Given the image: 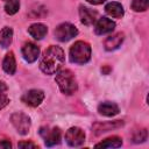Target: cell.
I'll use <instances>...</instances> for the list:
<instances>
[{"mask_svg": "<svg viewBox=\"0 0 149 149\" xmlns=\"http://www.w3.org/2000/svg\"><path fill=\"white\" fill-rule=\"evenodd\" d=\"M65 62V55L61 47L58 45H50L47 48L41 56L40 59V70L48 74H56Z\"/></svg>", "mask_w": 149, "mask_h": 149, "instance_id": "obj_1", "label": "cell"}, {"mask_svg": "<svg viewBox=\"0 0 149 149\" xmlns=\"http://www.w3.org/2000/svg\"><path fill=\"white\" fill-rule=\"evenodd\" d=\"M55 81L58 85L62 93L66 95H72L78 90L77 79L73 74V72L69 69H61L55 77Z\"/></svg>", "mask_w": 149, "mask_h": 149, "instance_id": "obj_2", "label": "cell"}, {"mask_svg": "<svg viewBox=\"0 0 149 149\" xmlns=\"http://www.w3.org/2000/svg\"><path fill=\"white\" fill-rule=\"evenodd\" d=\"M91 54H92L91 45L87 42L77 41L71 45V48L69 50V58H70L71 63L83 65V64H86L87 62H90Z\"/></svg>", "mask_w": 149, "mask_h": 149, "instance_id": "obj_3", "label": "cell"}, {"mask_svg": "<svg viewBox=\"0 0 149 149\" xmlns=\"http://www.w3.org/2000/svg\"><path fill=\"white\" fill-rule=\"evenodd\" d=\"M54 35L59 42H68L78 35V29L70 22H63L55 28Z\"/></svg>", "mask_w": 149, "mask_h": 149, "instance_id": "obj_4", "label": "cell"}, {"mask_svg": "<svg viewBox=\"0 0 149 149\" xmlns=\"http://www.w3.org/2000/svg\"><path fill=\"white\" fill-rule=\"evenodd\" d=\"M10 122L14 126V128L16 129V132L20 135H27L30 130V126H31V121L30 118L22 113V112H15L10 115Z\"/></svg>", "mask_w": 149, "mask_h": 149, "instance_id": "obj_5", "label": "cell"}, {"mask_svg": "<svg viewBox=\"0 0 149 149\" xmlns=\"http://www.w3.org/2000/svg\"><path fill=\"white\" fill-rule=\"evenodd\" d=\"M40 135L43 137L44 143L47 147H54L56 144L61 143L62 139V132L58 127L49 128V127H41Z\"/></svg>", "mask_w": 149, "mask_h": 149, "instance_id": "obj_6", "label": "cell"}, {"mask_svg": "<svg viewBox=\"0 0 149 149\" xmlns=\"http://www.w3.org/2000/svg\"><path fill=\"white\" fill-rule=\"evenodd\" d=\"M44 97H45V94L42 90L31 88L22 94L21 101L29 107H37L42 104V101L44 100Z\"/></svg>", "mask_w": 149, "mask_h": 149, "instance_id": "obj_7", "label": "cell"}, {"mask_svg": "<svg viewBox=\"0 0 149 149\" xmlns=\"http://www.w3.org/2000/svg\"><path fill=\"white\" fill-rule=\"evenodd\" d=\"M65 142L70 147H79L85 141V133L79 127H71L65 133Z\"/></svg>", "mask_w": 149, "mask_h": 149, "instance_id": "obj_8", "label": "cell"}, {"mask_svg": "<svg viewBox=\"0 0 149 149\" xmlns=\"http://www.w3.org/2000/svg\"><path fill=\"white\" fill-rule=\"evenodd\" d=\"M125 125L123 120H113V121H102V122H95L92 126V133L94 135H100L102 133L121 128Z\"/></svg>", "mask_w": 149, "mask_h": 149, "instance_id": "obj_9", "label": "cell"}, {"mask_svg": "<svg viewBox=\"0 0 149 149\" xmlns=\"http://www.w3.org/2000/svg\"><path fill=\"white\" fill-rule=\"evenodd\" d=\"M22 57L27 63H34L40 57V48L33 42H26L21 49Z\"/></svg>", "mask_w": 149, "mask_h": 149, "instance_id": "obj_10", "label": "cell"}, {"mask_svg": "<svg viewBox=\"0 0 149 149\" xmlns=\"http://www.w3.org/2000/svg\"><path fill=\"white\" fill-rule=\"evenodd\" d=\"M114 28H115V22L112 21L111 19L106 17V16H102V17H99L95 21L94 33L97 35H105V34H108V33L113 31Z\"/></svg>", "mask_w": 149, "mask_h": 149, "instance_id": "obj_11", "label": "cell"}, {"mask_svg": "<svg viewBox=\"0 0 149 149\" xmlns=\"http://www.w3.org/2000/svg\"><path fill=\"white\" fill-rule=\"evenodd\" d=\"M123 40H125L123 33H115L113 35H109L104 41V48L106 51H114L121 47Z\"/></svg>", "mask_w": 149, "mask_h": 149, "instance_id": "obj_12", "label": "cell"}, {"mask_svg": "<svg viewBox=\"0 0 149 149\" xmlns=\"http://www.w3.org/2000/svg\"><path fill=\"white\" fill-rule=\"evenodd\" d=\"M79 17L80 22L85 26H92L98 20V12L90 9L85 6H79Z\"/></svg>", "mask_w": 149, "mask_h": 149, "instance_id": "obj_13", "label": "cell"}, {"mask_svg": "<svg viewBox=\"0 0 149 149\" xmlns=\"http://www.w3.org/2000/svg\"><path fill=\"white\" fill-rule=\"evenodd\" d=\"M98 112H99V114H101L104 116L112 118V116H115V115L119 114L120 108L115 102L104 101V102H100L98 105Z\"/></svg>", "mask_w": 149, "mask_h": 149, "instance_id": "obj_14", "label": "cell"}, {"mask_svg": "<svg viewBox=\"0 0 149 149\" xmlns=\"http://www.w3.org/2000/svg\"><path fill=\"white\" fill-rule=\"evenodd\" d=\"M105 12L107 13V15H109L111 17H115V19H121L125 15L123 6L118 1L108 2L105 6Z\"/></svg>", "mask_w": 149, "mask_h": 149, "instance_id": "obj_15", "label": "cell"}, {"mask_svg": "<svg viewBox=\"0 0 149 149\" xmlns=\"http://www.w3.org/2000/svg\"><path fill=\"white\" fill-rule=\"evenodd\" d=\"M48 33V27L41 22H36L29 26L28 34L35 40H42Z\"/></svg>", "mask_w": 149, "mask_h": 149, "instance_id": "obj_16", "label": "cell"}, {"mask_svg": "<svg viewBox=\"0 0 149 149\" xmlns=\"http://www.w3.org/2000/svg\"><path fill=\"white\" fill-rule=\"evenodd\" d=\"M2 70L7 73L13 76L16 72V61L13 51H9L6 54L3 61H2Z\"/></svg>", "mask_w": 149, "mask_h": 149, "instance_id": "obj_17", "label": "cell"}, {"mask_svg": "<svg viewBox=\"0 0 149 149\" xmlns=\"http://www.w3.org/2000/svg\"><path fill=\"white\" fill-rule=\"evenodd\" d=\"M12 41H13V28L6 26L0 30V47L6 49L10 45Z\"/></svg>", "mask_w": 149, "mask_h": 149, "instance_id": "obj_18", "label": "cell"}, {"mask_svg": "<svg viewBox=\"0 0 149 149\" xmlns=\"http://www.w3.org/2000/svg\"><path fill=\"white\" fill-rule=\"evenodd\" d=\"M122 146V139L119 136H112L102 140L101 142L97 143L95 148H119Z\"/></svg>", "mask_w": 149, "mask_h": 149, "instance_id": "obj_19", "label": "cell"}, {"mask_svg": "<svg viewBox=\"0 0 149 149\" xmlns=\"http://www.w3.org/2000/svg\"><path fill=\"white\" fill-rule=\"evenodd\" d=\"M9 104V97H8V86L5 81L0 80V111L3 109Z\"/></svg>", "mask_w": 149, "mask_h": 149, "instance_id": "obj_20", "label": "cell"}, {"mask_svg": "<svg viewBox=\"0 0 149 149\" xmlns=\"http://www.w3.org/2000/svg\"><path fill=\"white\" fill-rule=\"evenodd\" d=\"M132 141L134 143H142L144 142L147 139H148V132L146 128H141V129H135L133 133H132V136H130Z\"/></svg>", "mask_w": 149, "mask_h": 149, "instance_id": "obj_21", "label": "cell"}, {"mask_svg": "<svg viewBox=\"0 0 149 149\" xmlns=\"http://www.w3.org/2000/svg\"><path fill=\"white\" fill-rule=\"evenodd\" d=\"M20 0H7L5 3V12L8 15H14L19 12Z\"/></svg>", "mask_w": 149, "mask_h": 149, "instance_id": "obj_22", "label": "cell"}, {"mask_svg": "<svg viewBox=\"0 0 149 149\" xmlns=\"http://www.w3.org/2000/svg\"><path fill=\"white\" fill-rule=\"evenodd\" d=\"M149 7V0H133L130 8L134 12H144Z\"/></svg>", "mask_w": 149, "mask_h": 149, "instance_id": "obj_23", "label": "cell"}, {"mask_svg": "<svg viewBox=\"0 0 149 149\" xmlns=\"http://www.w3.org/2000/svg\"><path fill=\"white\" fill-rule=\"evenodd\" d=\"M19 148H38V146L31 141H21L17 144Z\"/></svg>", "mask_w": 149, "mask_h": 149, "instance_id": "obj_24", "label": "cell"}, {"mask_svg": "<svg viewBox=\"0 0 149 149\" xmlns=\"http://www.w3.org/2000/svg\"><path fill=\"white\" fill-rule=\"evenodd\" d=\"M0 148L9 149V148H12V143L9 142V140H1L0 141Z\"/></svg>", "mask_w": 149, "mask_h": 149, "instance_id": "obj_25", "label": "cell"}, {"mask_svg": "<svg viewBox=\"0 0 149 149\" xmlns=\"http://www.w3.org/2000/svg\"><path fill=\"white\" fill-rule=\"evenodd\" d=\"M86 1L91 5H100V3H104L106 0H86Z\"/></svg>", "mask_w": 149, "mask_h": 149, "instance_id": "obj_26", "label": "cell"}, {"mask_svg": "<svg viewBox=\"0 0 149 149\" xmlns=\"http://www.w3.org/2000/svg\"><path fill=\"white\" fill-rule=\"evenodd\" d=\"M111 70H112V69H111L109 66H107V65H105L104 68H101V72H102L104 74H108Z\"/></svg>", "mask_w": 149, "mask_h": 149, "instance_id": "obj_27", "label": "cell"}, {"mask_svg": "<svg viewBox=\"0 0 149 149\" xmlns=\"http://www.w3.org/2000/svg\"><path fill=\"white\" fill-rule=\"evenodd\" d=\"M3 1H7V0H3Z\"/></svg>", "mask_w": 149, "mask_h": 149, "instance_id": "obj_28", "label": "cell"}]
</instances>
